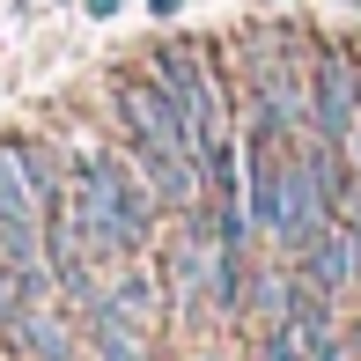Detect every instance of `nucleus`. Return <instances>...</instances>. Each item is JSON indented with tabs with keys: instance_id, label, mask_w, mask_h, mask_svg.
<instances>
[{
	"instance_id": "1",
	"label": "nucleus",
	"mask_w": 361,
	"mask_h": 361,
	"mask_svg": "<svg viewBox=\"0 0 361 361\" xmlns=\"http://www.w3.org/2000/svg\"><path fill=\"white\" fill-rule=\"evenodd\" d=\"M67 207H74V221H81L96 258H140L155 243V228H162V207L147 192L140 162L118 155V147H96V140L81 147L74 170H67Z\"/></svg>"
},
{
	"instance_id": "2",
	"label": "nucleus",
	"mask_w": 361,
	"mask_h": 361,
	"mask_svg": "<svg viewBox=\"0 0 361 361\" xmlns=\"http://www.w3.org/2000/svg\"><path fill=\"white\" fill-rule=\"evenodd\" d=\"M361 118V59L354 52H310V133L347 147Z\"/></svg>"
},
{
	"instance_id": "3",
	"label": "nucleus",
	"mask_w": 361,
	"mask_h": 361,
	"mask_svg": "<svg viewBox=\"0 0 361 361\" xmlns=\"http://www.w3.org/2000/svg\"><path fill=\"white\" fill-rule=\"evenodd\" d=\"M295 258H302L295 273H302L310 288H324L332 302H339V295H347V288L361 281V251H354V228H347V221H324L317 236H310L302 251H295Z\"/></svg>"
},
{
	"instance_id": "4",
	"label": "nucleus",
	"mask_w": 361,
	"mask_h": 361,
	"mask_svg": "<svg viewBox=\"0 0 361 361\" xmlns=\"http://www.w3.org/2000/svg\"><path fill=\"white\" fill-rule=\"evenodd\" d=\"M81 339H89L96 361H147V324L126 317V310L111 302V288L96 295L89 310H81Z\"/></svg>"
},
{
	"instance_id": "5",
	"label": "nucleus",
	"mask_w": 361,
	"mask_h": 361,
	"mask_svg": "<svg viewBox=\"0 0 361 361\" xmlns=\"http://www.w3.org/2000/svg\"><path fill=\"white\" fill-rule=\"evenodd\" d=\"M15 347H30L37 361H81V332L67 317H59L52 302H23V317H15Z\"/></svg>"
},
{
	"instance_id": "6",
	"label": "nucleus",
	"mask_w": 361,
	"mask_h": 361,
	"mask_svg": "<svg viewBox=\"0 0 361 361\" xmlns=\"http://www.w3.org/2000/svg\"><path fill=\"white\" fill-rule=\"evenodd\" d=\"M8 147H15V162H23L30 192H37V214L67 207V162H59V147H44V140H8Z\"/></svg>"
},
{
	"instance_id": "7",
	"label": "nucleus",
	"mask_w": 361,
	"mask_h": 361,
	"mask_svg": "<svg viewBox=\"0 0 361 361\" xmlns=\"http://www.w3.org/2000/svg\"><path fill=\"white\" fill-rule=\"evenodd\" d=\"M243 302L258 310V317H288V302H295V266H251V281H243Z\"/></svg>"
},
{
	"instance_id": "8",
	"label": "nucleus",
	"mask_w": 361,
	"mask_h": 361,
	"mask_svg": "<svg viewBox=\"0 0 361 361\" xmlns=\"http://www.w3.org/2000/svg\"><path fill=\"white\" fill-rule=\"evenodd\" d=\"M111 302H118L126 317H140L147 332H155V317H162V288H155V273H140L133 258H126V273L111 281Z\"/></svg>"
},
{
	"instance_id": "9",
	"label": "nucleus",
	"mask_w": 361,
	"mask_h": 361,
	"mask_svg": "<svg viewBox=\"0 0 361 361\" xmlns=\"http://www.w3.org/2000/svg\"><path fill=\"white\" fill-rule=\"evenodd\" d=\"M258 361H310V354H302V339H295V324H288V317H273V324H266V354H258Z\"/></svg>"
},
{
	"instance_id": "10",
	"label": "nucleus",
	"mask_w": 361,
	"mask_h": 361,
	"mask_svg": "<svg viewBox=\"0 0 361 361\" xmlns=\"http://www.w3.org/2000/svg\"><path fill=\"white\" fill-rule=\"evenodd\" d=\"M15 317H23V281H15V273L0 266V339L15 332Z\"/></svg>"
},
{
	"instance_id": "11",
	"label": "nucleus",
	"mask_w": 361,
	"mask_h": 361,
	"mask_svg": "<svg viewBox=\"0 0 361 361\" xmlns=\"http://www.w3.org/2000/svg\"><path fill=\"white\" fill-rule=\"evenodd\" d=\"M81 8H89V15H96V23H111V15H118V8H126V0H81Z\"/></svg>"
},
{
	"instance_id": "12",
	"label": "nucleus",
	"mask_w": 361,
	"mask_h": 361,
	"mask_svg": "<svg viewBox=\"0 0 361 361\" xmlns=\"http://www.w3.org/2000/svg\"><path fill=\"white\" fill-rule=\"evenodd\" d=\"M347 162H354V177H361V118H354V140H347Z\"/></svg>"
},
{
	"instance_id": "13",
	"label": "nucleus",
	"mask_w": 361,
	"mask_h": 361,
	"mask_svg": "<svg viewBox=\"0 0 361 361\" xmlns=\"http://www.w3.org/2000/svg\"><path fill=\"white\" fill-rule=\"evenodd\" d=\"M147 8H155V15H162V23H170V15H177V8H185V0H147Z\"/></svg>"
},
{
	"instance_id": "14",
	"label": "nucleus",
	"mask_w": 361,
	"mask_h": 361,
	"mask_svg": "<svg viewBox=\"0 0 361 361\" xmlns=\"http://www.w3.org/2000/svg\"><path fill=\"white\" fill-rule=\"evenodd\" d=\"M347 228H354V251H361V207H354V214H347Z\"/></svg>"
},
{
	"instance_id": "15",
	"label": "nucleus",
	"mask_w": 361,
	"mask_h": 361,
	"mask_svg": "<svg viewBox=\"0 0 361 361\" xmlns=\"http://www.w3.org/2000/svg\"><path fill=\"white\" fill-rule=\"evenodd\" d=\"M59 8H67V0H59Z\"/></svg>"
}]
</instances>
